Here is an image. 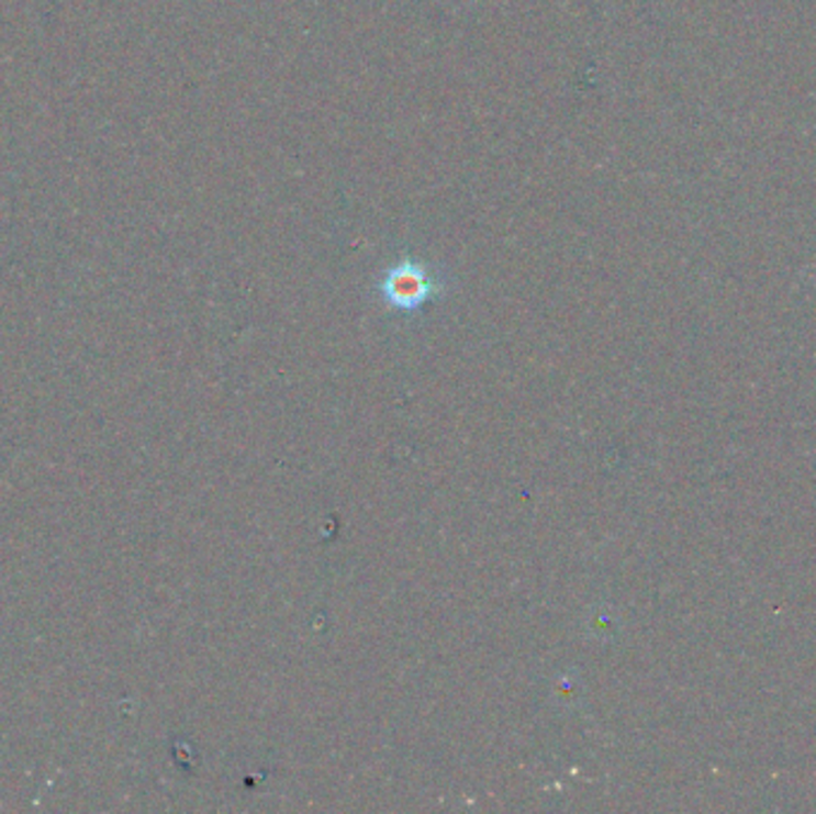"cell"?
I'll return each instance as SVG.
<instances>
[{
  "label": "cell",
  "mask_w": 816,
  "mask_h": 814,
  "mask_svg": "<svg viewBox=\"0 0 816 814\" xmlns=\"http://www.w3.org/2000/svg\"><path fill=\"white\" fill-rule=\"evenodd\" d=\"M451 280L445 270H439L421 258L401 256L390 268L380 272L376 292L387 309L399 313H418L427 303L445 297Z\"/></svg>",
  "instance_id": "1"
}]
</instances>
